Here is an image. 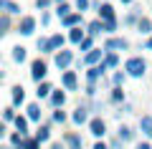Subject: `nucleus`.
<instances>
[{
    "label": "nucleus",
    "instance_id": "nucleus-5",
    "mask_svg": "<svg viewBox=\"0 0 152 149\" xmlns=\"http://www.w3.org/2000/svg\"><path fill=\"white\" fill-rule=\"evenodd\" d=\"M104 56H107V51H102V48H94L91 53H86L81 61H76V66H79V68H84V66H86V68H91V66H99V63L104 61Z\"/></svg>",
    "mask_w": 152,
    "mask_h": 149
},
{
    "label": "nucleus",
    "instance_id": "nucleus-25",
    "mask_svg": "<svg viewBox=\"0 0 152 149\" xmlns=\"http://www.w3.org/2000/svg\"><path fill=\"white\" fill-rule=\"evenodd\" d=\"M140 132L145 134L147 139H152V114H147V116L140 119Z\"/></svg>",
    "mask_w": 152,
    "mask_h": 149
},
{
    "label": "nucleus",
    "instance_id": "nucleus-23",
    "mask_svg": "<svg viewBox=\"0 0 152 149\" xmlns=\"http://www.w3.org/2000/svg\"><path fill=\"white\" fill-rule=\"evenodd\" d=\"M10 58L15 61V63H26V58H28V51L23 46H13L10 48Z\"/></svg>",
    "mask_w": 152,
    "mask_h": 149
},
{
    "label": "nucleus",
    "instance_id": "nucleus-7",
    "mask_svg": "<svg viewBox=\"0 0 152 149\" xmlns=\"http://www.w3.org/2000/svg\"><path fill=\"white\" fill-rule=\"evenodd\" d=\"M36 25H38V20H36L33 15H23L20 20H18V28H15V31L20 33V36L28 38V36H33V33H36Z\"/></svg>",
    "mask_w": 152,
    "mask_h": 149
},
{
    "label": "nucleus",
    "instance_id": "nucleus-49",
    "mask_svg": "<svg viewBox=\"0 0 152 149\" xmlns=\"http://www.w3.org/2000/svg\"><path fill=\"white\" fill-rule=\"evenodd\" d=\"M94 149H109V144H104V142H96V144H94Z\"/></svg>",
    "mask_w": 152,
    "mask_h": 149
},
{
    "label": "nucleus",
    "instance_id": "nucleus-17",
    "mask_svg": "<svg viewBox=\"0 0 152 149\" xmlns=\"http://www.w3.org/2000/svg\"><path fill=\"white\" fill-rule=\"evenodd\" d=\"M33 137H36V139H38V142H41V144H46V142H48V139H51V121L41 124V126L36 129V134H33Z\"/></svg>",
    "mask_w": 152,
    "mask_h": 149
},
{
    "label": "nucleus",
    "instance_id": "nucleus-10",
    "mask_svg": "<svg viewBox=\"0 0 152 149\" xmlns=\"http://www.w3.org/2000/svg\"><path fill=\"white\" fill-rule=\"evenodd\" d=\"M107 63H104V61H102V63H99V66H91V68H86V81H89V84H96V81L99 78H104V76H107Z\"/></svg>",
    "mask_w": 152,
    "mask_h": 149
},
{
    "label": "nucleus",
    "instance_id": "nucleus-26",
    "mask_svg": "<svg viewBox=\"0 0 152 149\" xmlns=\"http://www.w3.org/2000/svg\"><path fill=\"white\" fill-rule=\"evenodd\" d=\"M48 38H51V46H53V51H64L66 41H69V36H64V33H53V36H48Z\"/></svg>",
    "mask_w": 152,
    "mask_h": 149
},
{
    "label": "nucleus",
    "instance_id": "nucleus-18",
    "mask_svg": "<svg viewBox=\"0 0 152 149\" xmlns=\"http://www.w3.org/2000/svg\"><path fill=\"white\" fill-rule=\"evenodd\" d=\"M117 137H119L122 139V142H134V137H137V134H134V129H132V126H127V124H119V129H117Z\"/></svg>",
    "mask_w": 152,
    "mask_h": 149
},
{
    "label": "nucleus",
    "instance_id": "nucleus-16",
    "mask_svg": "<svg viewBox=\"0 0 152 149\" xmlns=\"http://www.w3.org/2000/svg\"><path fill=\"white\" fill-rule=\"evenodd\" d=\"M86 36H89L86 28H71V31H69V43H74V46L79 48V46L84 43V38H86Z\"/></svg>",
    "mask_w": 152,
    "mask_h": 149
},
{
    "label": "nucleus",
    "instance_id": "nucleus-19",
    "mask_svg": "<svg viewBox=\"0 0 152 149\" xmlns=\"http://www.w3.org/2000/svg\"><path fill=\"white\" fill-rule=\"evenodd\" d=\"M64 142H66V147H69V149H84L81 137H79V134H74V132L64 134Z\"/></svg>",
    "mask_w": 152,
    "mask_h": 149
},
{
    "label": "nucleus",
    "instance_id": "nucleus-40",
    "mask_svg": "<svg viewBox=\"0 0 152 149\" xmlns=\"http://www.w3.org/2000/svg\"><path fill=\"white\" fill-rule=\"evenodd\" d=\"M51 5H53V0H36V8H38L41 13H43V10H48Z\"/></svg>",
    "mask_w": 152,
    "mask_h": 149
},
{
    "label": "nucleus",
    "instance_id": "nucleus-24",
    "mask_svg": "<svg viewBox=\"0 0 152 149\" xmlns=\"http://www.w3.org/2000/svg\"><path fill=\"white\" fill-rule=\"evenodd\" d=\"M137 33H140V36H147V38L152 36V20H150V18H145V15L140 18V23H137Z\"/></svg>",
    "mask_w": 152,
    "mask_h": 149
},
{
    "label": "nucleus",
    "instance_id": "nucleus-21",
    "mask_svg": "<svg viewBox=\"0 0 152 149\" xmlns=\"http://www.w3.org/2000/svg\"><path fill=\"white\" fill-rule=\"evenodd\" d=\"M0 10L8 13V15H20V5L13 0H0Z\"/></svg>",
    "mask_w": 152,
    "mask_h": 149
},
{
    "label": "nucleus",
    "instance_id": "nucleus-15",
    "mask_svg": "<svg viewBox=\"0 0 152 149\" xmlns=\"http://www.w3.org/2000/svg\"><path fill=\"white\" fill-rule=\"evenodd\" d=\"M51 94H53V86H51L48 81H43V84L36 86V99H38V101H48Z\"/></svg>",
    "mask_w": 152,
    "mask_h": 149
},
{
    "label": "nucleus",
    "instance_id": "nucleus-46",
    "mask_svg": "<svg viewBox=\"0 0 152 149\" xmlns=\"http://www.w3.org/2000/svg\"><path fill=\"white\" fill-rule=\"evenodd\" d=\"M51 149H69V147H66V142L61 139V142H53V144H51Z\"/></svg>",
    "mask_w": 152,
    "mask_h": 149
},
{
    "label": "nucleus",
    "instance_id": "nucleus-30",
    "mask_svg": "<svg viewBox=\"0 0 152 149\" xmlns=\"http://www.w3.org/2000/svg\"><path fill=\"white\" fill-rule=\"evenodd\" d=\"M71 13H76V10L69 5V3H58V8H56V15H58L61 20H64V18H69Z\"/></svg>",
    "mask_w": 152,
    "mask_h": 149
},
{
    "label": "nucleus",
    "instance_id": "nucleus-31",
    "mask_svg": "<svg viewBox=\"0 0 152 149\" xmlns=\"http://www.w3.org/2000/svg\"><path fill=\"white\" fill-rule=\"evenodd\" d=\"M124 81H127V71H114L112 73V86H122L124 89Z\"/></svg>",
    "mask_w": 152,
    "mask_h": 149
},
{
    "label": "nucleus",
    "instance_id": "nucleus-38",
    "mask_svg": "<svg viewBox=\"0 0 152 149\" xmlns=\"http://www.w3.org/2000/svg\"><path fill=\"white\" fill-rule=\"evenodd\" d=\"M0 33H3V36H5V33H10V15H8V13H3V15H0Z\"/></svg>",
    "mask_w": 152,
    "mask_h": 149
},
{
    "label": "nucleus",
    "instance_id": "nucleus-39",
    "mask_svg": "<svg viewBox=\"0 0 152 149\" xmlns=\"http://www.w3.org/2000/svg\"><path fill=\"white\" fill-rule=\"evenodd\" d=\"M23 139H26V137H23L20 132H13V134H10V147H13V149H20Z\"/></svg>",
    "mask_w": 152,
    "mask_h": 149
},
{
    "label": "nucleus",
    "instance_id": "nucleus-43",
    "mask_svg": "<svg viewBox=\"0 0 152 149\" xmlns=\"http://www.w3.org/2000/svg\"><path fill=\"white\" fill-rule=\"evenodd\" d=\"M84 94H86L89 99H94V96H96V84H86V89H84Z\"/></svg>",
    "mask_w": 152,
    "mask_h": 149
},
{
    "label": "nucleus",
    "instance_id": "nucleus-29",
    "mask_svg": "<svg viewBox=\"0 0 152 149\" xmlns=\"http://www.w3.org/2000/svg\"><path fill=\"white\" fill-rule=\"evenodd\" d=\"M28 124H31V119H28V116H18L15 119V132H20L23 137H28Z\"/></svg>",
    "mask_w": 152,
    "mask_h": 149
},
{
    "label": "nucleus",
    "instance_id": "nucleus-52",
    "mask_svg": "<svg viewBox=\"0 0 152 149\" xmlns=\"http://www.w3.org/2000/svg\"><path fill=\"white\" fill-rule=\"evenodd\" d=\"M0 149H10V147H0Z\"/></svg>",
    "mask_w": 152,
    "mask_h": 149
},
{
    "label": "nucleus",
    "instance_id": "nucleus-50",
    "mask_svg": "<svg viewBox=\"0 0 152 149\" xmlns=\"http://www.w3.org/2000/svg\"><path fill=\"white\" fill-rule=\"evenodd\" d=\"M122 5H132V3H134V0H119Z\"/></svg>",
    "mask_w": 152,
    "mask_h": 149
},
{
    "label": "nucleus",
    "instance_id": "nucleus-13",
    "mask_svg": "<svg viewBox=\"0 0 152 149\" xmlns=\"http://www.w3.org/2000/svg\"><path fill=\"white\" fill-rule=\"evenodd\" d=\"M48 104H51V109H64L66 106V89H53Z\"/></svg>",
    "mask_w": 152,
    "mask_h": 149
},
{
    "label": "nucleus",
    "instance_id": "nucleus-41",
    "mask_svg": "<svg viewBox=\"0 0 152 149\" xmlns=\"http://www.w3.org/2000/svg\"><path fill=\"white\" fill-rule=\"evenodd\" d=\"M109 149H124V142H122L119 137H114V139H109Z\"/></svg>",
    "mask_w": 152,
    "mask_h": 149
},
{
    "label": "nucleus",
    "instance_id": "nucleus-3",
    "mask_svg": "<svg viewBox=\"0 0 152 149\" xmlns=\"http://www.w3.org/2000/svg\"><path fill=\"white\" fill-rule=\"evenodd\" d=\"M71 63H74V51L64 48V51H56V53H53V66L58 71H69Z\"/></svg>",
    "mask_w": 152,
    "mask_h": 149
},
{
    "label": "nucleus",
    "instance_id": "nucleus-2",
    "mask_svg": "<svg viewBox=\"0 0 152 149\" xmlns=\"http://www.w3.org/2000/svg\"><path fill=\"white\" fill-rule=\"evenodd\" d=\"M91 109H89V104H79V106L74 109V111H71V121L76 124V126H84V124H86L89 126V121H91Z\"/></svg>",
    "mask_w": 152,
    "mask_h": 149
},
{
    "label": "nucleus",
    "instance_id": "nucleus-48",
    "mask_svg": "<svg viewBox=\"0 0 152 149\" xmlns=\"http://www.w3.org/2000/svg\"><path fill=\"white\" fill-rule=\"evenodd\" d=\"M134 149H152V144H150V142H140Z\"/></svg>",
    "mask_w": 152,
    "mask_h": 149
},
{
    "label": "nucleus",
    "instance_id": "nucleus-42",
    "mask_svg": "<svg viewBox=\"0 0 152 149\" xmlns=\"http://www.w3.org/2000/svg\"><path fill=\"white\" fill-rule=\"evenodd\" d=\"M41 25H43V28H48V25H51V13H48V10L41 13Z\"/></svg>",
    "mask_w": 152,
    "mask_h": 149
},
{
    "label": "nucleus",
    "instance_id": "nucleus-14",
    "mask_svg": "<svg viewBox=\"0 0 152 149\" xmlns=\"http://www.w3.org/2000/svg\"><path fill=\"white\" fill-rule=\"evenodd\" d=\"M99 20H104V23L117 20V10H114L112 3H102V8H99Z\"/></svg>",
    "mask_w": 152,
    "mask_h": 149
},
{
    "label": "nucleus",
    "instance_id": "nucleus-11",
    "mask_svg": "<svg viewBox=\"0 0 152 149\" xmlns=\"http://www.w3.org/2000/svg\"><path fill=\"white\" fill-rule=\"evenodd\" d=\"M61 25H64L66 31H71V28H86L84 25V13H71L69 18L61 20Z\"/></svg>",
    "mask_w": 152,
    "mask_h": 149
},
{
    "label": "nucleus",
    "instance_id": "nucleus-36",
    "mask_svg": "<svg viewBox=\"0 0 152 149\" xmlns=\"http://www.w3.org/2000/svg\"><path fill=\"white\" fill-rule=\"evenodd\" d=\"M20 149H41V142H38L36 137H26L20 144Z\"/></svg>",
    "mask_w": 152,
    "mask_h": 149
},
{
    "label": "nucleus",
    "instance_id": "nucleus-1",
    "mask_svg": "<svg viewBox=\"0 0 152 149\" xmlns=\"http://www.w3.org/2000/svg\"><path fill=\"white\" fill-rule=\"evenodd\" d=\"M124 71H127L129 78H142V76L147 73V61L142 58V56H132V58H127Z\"/></svg>",
    "mask_w": 152,
    "mask_h": 149
},
{
    "label": "nucleus",
    "instance_id": "nucleus-44",
    "mask_svg": "<svg viewBox=\"0 0 152 149\" xmlns=\"http://www.w3.org/2000/svg\"><path fill=\"white\" fill-rule=\"evenodd\" d=\"M89 109L96 111V114H102V111H104V104H102V101H91V104H89Z\"/></svg>",
    "mask_w": 152,
    "mask_h": 149
},
{
    "label": "nucleus",
    "instance_id": "nucleus-51",
    "mask_svg": "<svg viewBox=\"0 0 152 149\" xmlns=\"http://www.w3.org/2000/svg\"><path fill=\"white\" fill-rule=\"evenodd\" d=\"M56 3H69V0H56Z\"/></svg>",
    "mask_w": 152,
    "mask_h": 149
},
{
    "label": "nucleus",
    "instance_id": "nucleus-34",
    "mask_svg": "<svg viewBox=\"0 0 152 149\" xmlns=\"http://www.w3.org/2000/svg\"><path fill=\"white\" fill-rule=\"evenodd\" d=\"M104 63H107V68H117V66H119V53H109V51H107Z\"/></svg>",
    "mask_w": 152,
    "mask_h": 149
},
{
    "label": "nucleus",
    "instance_id": "nucleus-4",
    "mask_svg": "<svg viewBox=\"0 0 152 149\" xmlns=\"http://www.w3.org/2000/svg\"><path fill=\"white\" fill-rule=\"evenodd\" d=\"M104 51H109V53H119V51H129V41L122 36H109L107 41H104Z\"/></svg>",
    "mask_w": 152,
    "mask_h": 149
},
{
    "label": "nucleus",
    "instance_id": "nucleus-37",
    "mask_svg": "<svg viewBox=\"0 0 152 149\" xmlns=\"http://www.w3.org/2000/svg\"><path fill=\"white\" fill-rule=\"evenodd\" d=\"M79 51H81L84 56H86V53H91V51H94V38H91V36H86V38H84V43L79 46Z\"/></svg>",
    "mask_w": 152,
    "mask_h": 149
},
{
    "label": "nucleus",
    "instance_id": "nucleus-28",
    "mask_svg": "<svg viewBox=\"0 0 152 149\" xmlns=\"http://www.w3.org/2000/svg\"><path fill=\"white\" fill-rule=\"evenodd\" d=\"M41 114H43V111H41L38 104H28V106H26V116L31 119V121H41Z\"/></svg>",
    "mask_w": 152,
    "mask_h": 149
},
{
    "label": "nucleus",
    "instance_id": "nucleus-32",
    "mask_svg": "<svg viewBox=\"0 0 152 149\" xmlns=\"http://www.w3.org/2000/svg\"><path fill=\"white\" fill-rule=\"evenodd\" d=\"M66 119H69V114H66L64 109H53V114H51V124H64Z\"/></svg>",
    "mask_w": 152,
    "mask_h": 149
},
{
    "label": "nucleus",
    "instance_id": "nucleus-35",
    "mask_svg": "<svg viewBox=\"0 0 152 149\" xmlns=\"http://www.w3.org/2000/svg\"><path fill=\"white\" fill-rule=\"evenodd\" d=\"M74 10H76V13L91 10V0H74Z\"/></svg>",
    "mask_w": 152,
    "mask_h": 149
},
{
    "label": "nucleus",
    "instance_id": "nucleus-9",
    "mask_svg": "<svg viewBox=\"0 0 152 149\" xmlns=\"http://www.w3.org/2000/svg\"><path fill=\"white\" fill-rule=\"evenodd\" d=\"M61 89L79 91V76H76V71H64L61 73Z\"/></svg>",
    "mask_w": 152,
    "mask_h": 149
},
{
    "label": "nucleus",
    "instance_id": "nucleus-27",
    "mask_svg": "<svg viewBox=\"0 0 152 149\" xmlns=\"http://www.w3.org/2000/svg\"><path fill=\"white\" fill-rule=\"evenodd\" d=\"M109 99H112V104H119V106L127 104L124 101L127 96H124V89H122V86H112V96H109Z\"/></svg>",
    "mask_w": 152,
    "mask_h": 149
},
{
    "label": "nucleus",
    "instance_id": "nucleus-22",
    "mask_svg": "<svg viewBox=\"0 0 152 149\" xmlns=\"http://www.w3.org/2000/svg\"><path fill=\"white\" fill-rule=\"evenodd\" d=\"M36 48H38V53H41V56L56 53V51H53V46H51V38H38V41H36Z\"/></svg>",
    "mask_w": 152,
    "mask_h": 149
},
{
    "label": "nucleus",
    "instance_id": "nucleus-33",
    "mask_svg": "<svg viewBox=\"0 0 152 149\" xmlns=\"http://www.w3.org/2000/svg\"><path fill=\"white\" fill-rule=\"evenodd\" d=\"M18 114H15V106H8L5 111H3V124H15Z\"/></svg>",
    "mask_w": 152,
    "mask_h": 149
},
{
    "label": "nucleus",
    "instance_id": "nucleus-8",
    "mask_svg": "<svg viewBox=\"0 0 152 149\" xmlns=\"http://www.w3.org/2000/svg\"><path fill=\"white\" fill-rule=\"evenodd\" d=\"M89 134H91L94 139H104V134H107V121H104L102 116H94L91 121H89Z\"/></svg>",
    "mask_w": 152,
    "mask_h": 149
},
{
    "label": "nucleus",
    "instance_id": "nucleus-47",
    "mask_svg": "<svg viewBox=\"0 0 152 149\" xmlns=\"http://www.w3.org/2000/svg\"><path fill=\"white\" fill-rule=\"evenodd\" d=\"M142 48H145V51H152V36H150V38H147V41H145V43H142Z\"/></svg>",
    "mask_w": 152,
    "mask_h": 149
},
{
    "label": "nucleus",
    "instance_id": "nucleus-6",
    "mask_svg": "<svg viewBox=\"0 0 152 149\" xmlns=\"http://www.w3.org/2000/svg\"><path fill=\"white\" fill-rule=\"evenodd\" d=\"M46 73H48V63H46L43 58H36L31 63V78L36 81V84H43L46 81Z\"/></svg>",
    "mask_w": 152,
    "mask_h": 149
},
{
    "label": "nucleus",
    "instance_id": "nucleus-20",
    "mask_svg": "<svg viewBox=\"0 0 152 149\" xmlns=\"http://www.w3.org/2000/svg\"><path fill=\"white\" fill-rule=\"evenodd\" d=\"M86 33H89L91 38H96V36H102V33H107L104 20H91V23H86Z\"/></svg>",
    "mask_w": 152,
    "mask_h": 149
},
{
    "label": "nucleus",
    "instance_id": "nucleus-45",
    "mask_svg": "<svg viewBox=\"0 0 152 149\" xmlns=\"http://www.w3.org/2000/svg\"><path fill=\"white\" fill-rule=\"evenodd\" d=\"M104 28H107V33H109V36H114V31H117V20H112V23H104Z\"/></svg>",
    "mask_w": 152,
    "mask_h": 149
},
{
    "label": "nucleus",
    "instance_id": "nucleus-12",
    "mask_svg": "<svg viewBox=\"0 0 152 149\" xmlns=\"http://www.w3.org/2000/svg\"><path fill=\"white\" fill-rule=\"evenodd\" d=\"M23 104H26V89H23L20 84L18 86H13L10 89V106H23Z\"/></svg>",
    "mask_w": 152,
    "mask_h": 149
},
{
    "label": "nucleus",
    "instance_id": "nucleus-53",
    "mask_svg": "<svg viewBox=\"0 0 152 149\" xmlns=\"http://www.w3.org/2000/svg\"><path fill=\"white\" fill-rule=\"evenodd\" d=\"M104 3H109V0H104Z\"/></svg>",
    "mask_w": 152,
    "mask_h": 149
}]
</instances>
